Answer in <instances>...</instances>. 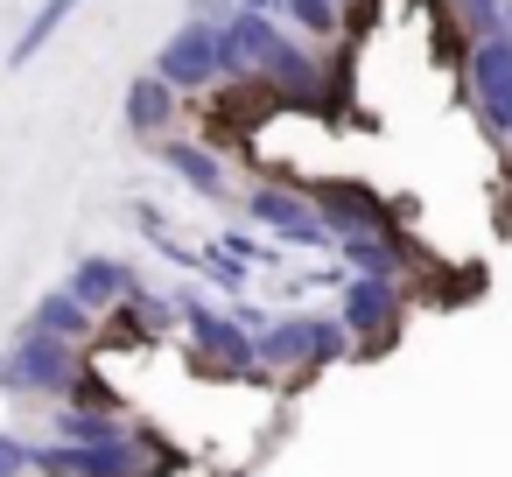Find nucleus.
<instances>
[{"label": "nucleus", "mask_w": 512, "mask_h": 477, "mask_svg": "<svg viewBox=\"0 0 512 477\" xmlns=\"http://www.w3.org/2000/svg\"><path fill=\"white\" fill-rule=\"evenodd\" d=\"M253 358H260L267 386H309L316 372H330L358 351H351V337L330 309H267V323L253 337Z\"/></svg>", "instance_id": "nucleus-1"}, {"label": "nucleus", "mask_w": 512, "mask_h": 477, "mask_svg": "<svg viewBox=\"0 0 512 477\" xmlns=\"http://www.w3.org/2000/svg\"><path fill=\"white\" fill-rule=\"evenodd\" d=\"M92 372V351L64 344V337H43V330H15V344L0 351V393L8 400H36V407H57L71 400V386Z\"/></svg>", "instance_id": "nucleus-2"}, {"label": "nucleus", "mask_w": 512, "mask_h": 477, "mask_svg": "<svg viewBox=\"0 0 512 477\" xmlns=\"http://www.w3.org/2000/svg\"><path fill=\"white\" fill-rule=\"evenodd\" d=\"M351 337V351H393L407 330V281H379V274H344L337 309H330Z\"/></svg>", "instance_id": "nucleus-3"}, {"label": "nucleus", "mask_w": 512, "mask_h": 477, "mask_svg": "<svg viewBox=\"0 0 512 477\" xmlns=\"http://www.w3.org/2000/svg\"><path fill=\"white\" fill-rule=\"evenodd\" d=\"M239 211H246V225H260L267 232V246H281V253H323L330 260V232H323V218H316V204H309V190L302 183H253V190H239Z\"/></svg>", "instance_id": "nucleus-4"}, {"label": "nucleus", "mask_w": 512, "mask_h": 477, "mask_svg": "<svg viewBox=\"0 0 512 477\" xmlns=\"http://www.w3.org/2000/svg\"><path fill=\"white\" fill-rule=\"evenodd\" d=\"M155 78H162L176 99H204L211 85H225V64H218V29H211V22H183V29L155 50Z\"/></svg>", "instance_id": "nucleus-5"}, {"label": "nucleus", "mask_w": 512, "mask_h": 477, "mask_svg": "<svg viewBox=\"0 0 512 477\" xmlns=\"http://www.w3.org/2000/svg\"><path fill=\"white\" fill-rule=\"evenodd\" d=\"M463 85H470V106L484 113V127L512 148V36H477L463 57Z\"/></svg>", "instance_id": "nucleus-6"}, {"label": "nucleus", "mask_w": 512, "mask_h": 477, "mask_svg": "<svg viewBox=\"0 0 512 477\" xmlns=\"http://www.w3.org/2000/svg\"><path fill=\"white\" fill-rule=\"evenodd\" d=\"M155 162H162L190 197H204V204H239V176H232L225 148H211V141H197V134H169V141H155Z\"/></svg>", "instance_id": "nucleus-7"}, {"label": "nucleus", "mask_w": 512, "mask_h": 477, "mask_svg": "<svg viewBox=\"0 0 512 477\" xmlns=\"http://www.w3.org/2000/svg\"><path fill=\"white\" fill-rule=\"evenodd\" d=\"M64 288H71L92 316H113L120 302H134V295L148 288V274H141L134 260H120V253H85V260H71Z\"/></svg>", "instance_id": "nucleus-8"}, {"label": "nucleus", "mask_w": 512, "mask_h": 477, "mask_svg": "<svg viewBox=\"0 0 512 477\" xmlns=\"http://www.w3.org/2000/svg\"><path fill=\"white\" fill-rule=\"evenodd\" d=\"M120 113H127V134H141V141H169V134H176V120H183V99L148 71V78H134V85H127V106H120Z\"/></svg>", "instance_id": "nucleus-9"}, {"label": "nucleus", "mask_w": 512, "mask_h": 477, "mask_svg": "<svg viewBox=\"0 0 512 477\" xmlns=\"http://www.w3.org/2000/svg\"><path fill=\"white\" fill-rule=\"evenodd\" d=\"M29 330H43V337H64V344H78V351H92V337H99V316L71 295V288H43L36 295V309H29Z\"/></svg>", "instance_id": "nucleus-10"}, {"label": "nucleus", "mask_w": 512, "mask_h": 477, "mask_svg": "<svg viewBox=\"0 0 512 477\" xmlns=\"http://www.w3.org/2000/svg\"><path fill=\"white\" fill-rule=\"evenodd\" d=\"M78 8H85V0H43V8H36V15H29V29H22V36H15V50H8V64H15V71H22V64H29V57H36V50H43V43H50V36H57V29H64V22H71V15H78Z\"/></svg>", "instance_id": "nucleus-11"}, {"label": "nucleus", "mask_w": 512, "mask_h": 477, "mask_svg": "<svg viewBox=\"0 0 512 477\" xmlns=\"http://www.w3.org/2000/svg\"><path fill=\"white\" fill-rule=\"evenodd\" d=\"M281 8H288V22L309 29V36H337V29H344V0H281Z\"/></svg>", "instance_id": "nucleus-12"}, {"label": "nucleus", "mask_w": 512, "mask_h": 477, "mask_svg": "<svg viewBox=\"0 0 512 477\" xmlns=\"http://www.w3.org/2000/svg\"><path fill=\"white\" fill-rule=\"evenodd\" d=\"M0 477H36V435H0Z\"/></svg>", "instance_id": "nucleus-13"}]
</instances>
